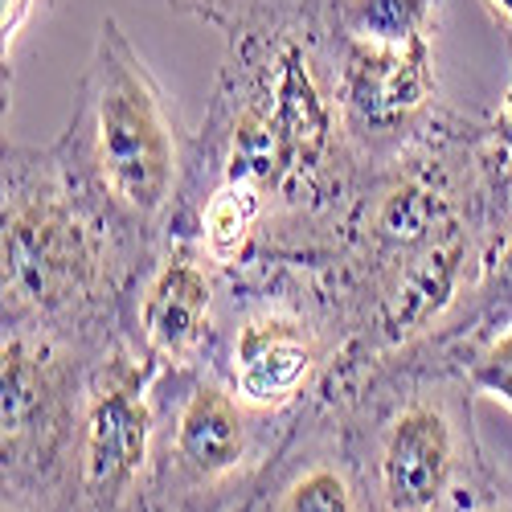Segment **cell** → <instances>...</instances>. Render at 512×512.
<instances>
[{"label":"cell","mask_w":512,"mask_h":512,"mask_svg":"<svg viewBox=\"0 0 512 512\" xmlns=\"http://www.w3.org/2000/svg\"><path fill=\"white\" fill-rule=\"evenodd\" d=\"M156 373L123 332L95 349L70 455L74 512H140L156 443Z\"/></svg>","instance_id":"9c48e42d"},{"label":"cell","mask_w":512,"mask_h":512,"mask_svg":"<svg viewBox=\"0 0 512 512\" xmlns=\"http://www.w3.org/2000/svg\"><path fill=\"white\" fill-rule=\"evenodd\" d=\"M484 9H488L492 21L500 25L504 46H508V58H512V0H484Z\"/></svg>","instance_id":"2e32d148"},{"label":"cell","mask_w":512,"mask_h":512,"mask_svg":"<svg viewBox=\"0 0 512 512\" xmlns=\"http://www.w3.org/2000/svg\"><path fill=\"white\" fill-rule=\"evenodd\" d=\"M144 254L74 185L50 148L0 156V328H46L82 345L123 332V295Z\"/></svg>","instance_id":"3957f363"},{"label":"cell","mask_w":512,"mask_h":512,"mask_svg":"<svg viewBox=\"0 0 512 512\" xmlns=\"http://www.w3.org/2000/svg\"><path fill=\"white\" fill-rule=\"evenodd\" d=\"M33 9H37V0H0V33H5V66H9V54H13V46H17L21 29L29 25Z\"/></svg>","instance_id":"9a60e30c"},{"label":"cell","mask_w":512,"mask_h":512,"mask_svg":"<svg viewBox=\"0 0 512 512\" xmlns=\"http://www.w3.org/2000/svg\"><path fill=\"white\" fill-rule=\"evenodd\" d=\"M95 349L46 328H0V496L74 512L70 455Z\"/></svg>","instance_id":"52a82bcc"},{"label":"cell","mask_w":512,"mask_h":512,"mask_svg":"<svg viewBox=\"0 0 512 512\" xmlns=\"http://www.w3.org/2000/svg\"><path fill=\"white\" fill-rule=\"evenodd\" d=\"M308 5H312V9H320V5H332V0H308Z\"/></svg>","instance_id":"ac0fdd59"},{"label":"cell","mask_w":512,"mask_h":512,"mask_svg":"<svg viewBox=\"0 0 512 512\" xmlns=\"http://www.w3.org/2000/svg\"><path fill=\"white\" fill-rule=\"evenodd\" d=\"M316 398L336 414L373 512H447L496 480L476 431L480 394L431 340L340 361Z\"/></svg>","instance_id":"7a4b0ae2"},{"label":"cell","mask_w":512,"mask_h":512,"mask_svg":"<svg viewBox=\"0 0 512 512\" xmlns=\"http://www.w3.org/2000/svg\"><path fill=\"white\" fill-rule=\"evenodd\" d=\"M320 25V17H316ZM328 78L349 148L365 168L422 144L451 115L443 103V37H353L320 25Z\"/></svg>","instance_id":"ba28073f"},{"label":"cell","mask_w":512,"mask_h":512,"mask_svg":"<svg viewBox=\"0 0 512 512\" xmlns=\"http://www.w3.org/2000/svg\"><path fill=\"white\" fill-rule=\"evenodd\" d=\"M353 345L336 291L312 263H254L226 275L213 369L238 398L300 414Z\"/></svg>","instance_id":"8992f818"},{"label":"cell","mask_w":512,"mask_h":512,"mask_svg":"<svg viewBox=\"0 0 512 512\" xmlns=\"http://www.w3.org/2000/svg\"><path fill=\"white\" fill-rule=\"evenodd\" d=\"M300 414L250 406L213 365L160 369L140 512H254Z\"/></svg>","instance_id":"5b68a950"},{"label":"cell","mask_w":512,"mask_h":512,"mask_svg":"<svg viewBox=\"0 0 512 512\" xmlns=\"http://www.w3.org/2000/svg\"><path fill=\"white\" fill-rule=\"evenodd\" d=\"M0 512H62V508H46V504H29V500H9V496H0Z\"/></svg>","instance_id":"e0dca14e"},{"label":"cell","mask_w":512,"mask_h":512,"mask_svg":"<svg viewBox=\"0 0 512 512\" xmlns=\"http://www.w3.org/2000/svg\"><path fill=\"white\" fill-rule=\"evenodd\" d=\"M164 5L173 13H181V17H193V21L209 25V29L226 33V41H230V37L263 25V21L279 17V13H291V9L308 5V0H164Z\"/></svg>","instance_id":"7c38bea8"},{"label":"cell","mask_w":512,"mask_h":512,"mask_svg":"<svg viewBox=\"0 0 512 512\" xmlns=\"http://www.w3.org/2000/svg\"><path fill=\"white\" fill-rule=\"evenodd\" d=\"M447 512H512V484L496 472V480H488L472 500H463Z\"/></svg>","instance_id":"5bb4252c"},{"label":"cell","mask_w":512,"mask_h":512,"mask_svg":"<svg viewBox=\"0 0 512 512\" xmlns=\"http://www.w3.org/2000/svg\"><path fill=\"white\" fill-rule=\"evenodd\" d=\"M361 177L316 13L300 5L230 37L205 119L189 136L177 222L209 193H238L263 213L259 263L320 267L340 242Z\"/></svg>","instance_id":"6da1fadb"},{"label":"cell","mask_w":512,"mask_h":512,"mask_svg":"<svg viewBox=\"0 0 512 512\" xmlns=\"http://www.w3.org/2000/svg\"><path fill=\"white\" fill-rule=\"evenodd\" d=\"M54 152L136 254L148 259L173 234L189 173V136L160 78L115 17L99 25Z\"/></svg>","instance_id":"277c9868"},{"label":"cell","mask_w":512,"mask_h":512,"mask_svg":"<svg viewBox=\"0 0 512 512\" xmlns=\"http://www.w3.org/2000/svg\"><path fill=\"white\" fill-rule=\"evenodd\" d=\"M463 373L480 398H492L512 410V320L463 357Z\"/></svg>","instance_id":"4fadbf2b"},{"label":"cell","mask_w":512,"mask_h":512,"mask_svg":"<svg viewBox=\"0 0 512 512\" xmlns=\"http://www.w3.org/2000/svg\"><path fill=\"white\" fill-rule=\"evenodd\" d=\"M254 512H373L336 414L320 398L304 406Z\"/></svg>","instance_id":"8fae6325"},{"label":"cell","mask_w":512,"mask_h":512,"mask_svg":"<svg viewBox=\"0 0 512 512\" xmlns=\"http://www.w3.org/2000/svg\"><path fill=\"white\" fill-rule=\"evenodd\" d=\"M226 271L189 234H168L123 295V336L160 369L209 365L218 349Z\"/></svg>","instance_id":"30bf717a"}]
</instances>
